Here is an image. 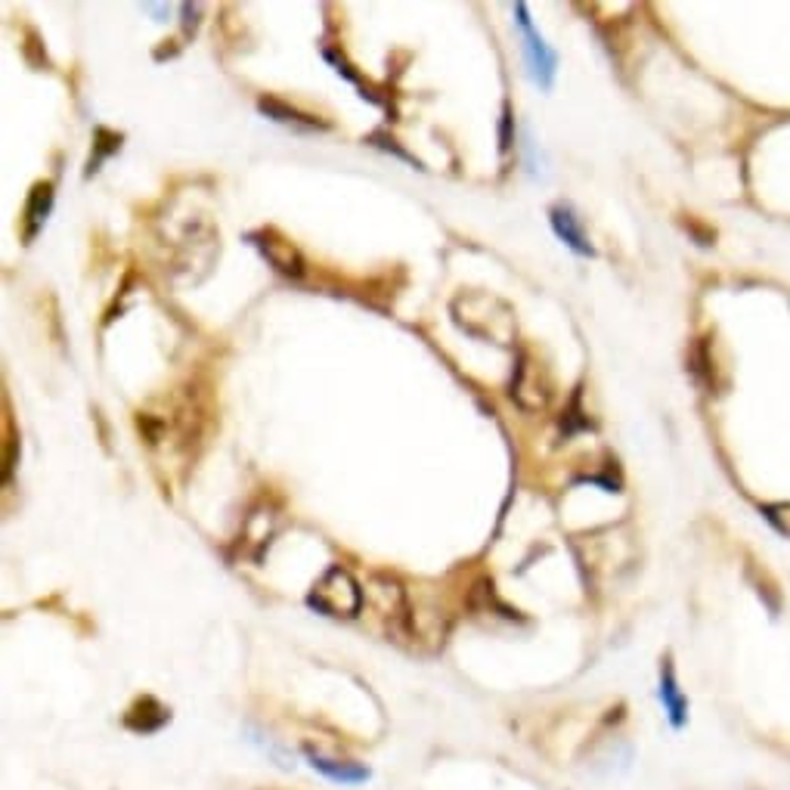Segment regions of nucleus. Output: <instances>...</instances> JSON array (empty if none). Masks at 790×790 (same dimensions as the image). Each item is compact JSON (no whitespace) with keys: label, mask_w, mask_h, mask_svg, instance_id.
<instances>
[{"label":"nucleus","mask_w":790,"mask_h":790,"mask_svg":"<svg viewBox=\"0 0 790 790\" xmlns=\"http://www.w3.org/2000/svg\"><path fill=\"white\" fill-rule=\"evenodd\" d=\"M762 515L769 518V524L775 530H781L784 537H790V502H772V506H762Z\"/></svg>","instance_id":"f8f14e48"},{"label":"nucleus","mask_w":790,"mask_h":790,"mask_svg":"<svg viewBox=\"0 0 790 790\" xmlns=\"http://www.w3.org/2000/svg\"><path fill=\"white\" fill-rule=\"evenodd\" d=\"M171 723V710L165 704H159L152 694H143L137 697L128 713H125V728H131L137 735H155L162 732L165 725Z\"/></svg>","instance_id":"423d86ee"},{"label":"nucleus","mask_w":790,"mask_h":790,"mask_svg":"<svg viewBox=\"0 0 790 790\" xmlns=\"http://www.w3.org/2000/svg\"><path fill=\"white\" fill-rule=\"evenodd\" d=\"M515 17H518V29L524 34V56L530 78L540 84V87H552V82H555V66H559L555 50H549L543 34H537L533 22L527 17V3H515Z\"/></svg>","instance_id":"7ed1b4c3"},{"label":"nucleus","mask_w":790,"mask_h":790,"mask_svg":"<svg viewBox=\"0 0 790 790\" xmlns=\"http://www.w3.org/2000/svg\"><path fill=\"white\" fill-rule=\"evenodd\" d=\"M480 301H484V313L475 311V304L468 301V295L456 297L453 313H456L459 329L475 335V338H484V342L511 345V338H515V313H511L509 304H502L499 297L490 295H480Z\"/></svg>","instance_id":"f257e3e1"},{"label":"nucleus","mask_w":790,"mask_h":790,"mask_svg":"<svg viewBox=\"0 0 790 790\" xmlns=\"http://www.w3.org/2000/svg\"><path fill=\"white\" fill-rule=\"evenodd\" d=\"M307 759H311V766L316 772H323L326 778H332V781H338V784H362V781H369V769L360 766V762L326 757V754H320V750H313V747H307Z\"/></svg>","instance_id":"1a4fd4ad"},{"label":"nucleus","mask_w":790,"mask_h":790,"mask_svg":"<svg viewBox=\"0 0 790 790\" xmlns=\"http://www.w3.org/2000/svg\"><path fill=\"white\" fill-rule=\"evenodd\" d=\"M307 605L326 617H357L362 608L360 583L350 576L347 567L335 564L326 574L316 580V586L307 595Z\"/></svg>","instance_id":"f03ea898"},{"label":"nucleus","mask_w":790,"mask_h":790,"mask_svg":"<svg viewBox=\"0 0 790 790\" xmlns=\"http://www.w3.org/2000/svg\"><path fill=\"white\" fill-rule=\"evenodd\" d=\"M251 239V246L261 251L263 258L270 261V267H277L280 273L285 277H304V270H307V263H304V255L297 251L295 242H289L285 236H280L277 230H261V232H251L248 236Z\"/></svg>","instance_id":"39448f33"},{"label":"nucleus","mask_w":790,"mask_h":790,"mask_svg":"<svg viewBox=\"0 0 790 790\" xmlns=\"http://www.w3.org/2000/svg\"><path fill=\"white\" fill-rule=\"evenodd\" d=\"M50 208H53V186L50 183H37L29 198V208H25V239H34L37 230L44 227Z\"/></svg>","instance_id":"9d476101"},{"label":"nucleus","mask_w":790,"mask_h":790,"mask_svg":"<svg viewBox=\"0 0 790 790\" xmlns=\"http://www.w3.org/2000/svg\"><path fill=\"white\" fill-rule=\"evenodd\" d=\"M261 112L263 116H270L273 121H282V125H301V128H326V125H320L316 118L311 116H301L297 109H289L285 102L280 99H261Z\"/></svg>","instance_id":"9b49d317"},{"label":"nucleus","mask_w":790,"mask_h":790,"mask_svg":"<svg viewBox=\"0 0 790 790\" xmlns=\"http://www.w3.org/2000/svg\"><path fill=\"white\" fill-rule=\"evenodd\" d=\"M549 220H552V230H555V236H559L564 246L576 251L580 258H593V242H589V236L583 230L580 217H576L567 205H555V208L549 212Z\"/></svg>","instance_id":"0eeeda50"},{"label":"nucleus","mask_w":790,"mask_h":790,"mask_svg":"<svg viewBox=\"0 0 790 790\" xmlns=\"http://www.w3.org/2000/svg\"><path fill=\"white\" fill-rule=\"evenodd\" d=\"M660 704H663V713H667V719L673 728H682V725L689 723V701H685V694L679 689V679H675V670L670 658L660 663Z\"/></svg>","instance_id":"6e6552de"},{"label":"nucleus","mask_w":790,"mask_h":790,"mask_svg":"<svg viewBox=\"0 0 790 790\" xmlns=\"http://www.w3.org/2000/svg\"><path fill=\"white\" fill-rule=\"evenodd\" d=\"M511 121H515V118H511V109L506 106V109H502V128H499V149H502V152H509L511 149Z\"/></svg>","instance_id":"ddd939ff"},{"label":"nucleus","mask_w":790,"mask_h":790,"mask_svg":"<svg viewBox=\"0 0 790 790\" xmlns=\"http://www.w3.org/2000/svg\"><path fill=\"white\" fill-rule=\"evenodd\" d=\"M552 397V385L545 379L543 366L537 360H530L527 354L518 357V366H515V379H511V400L527 412H540L545 410Z\"/></svg>","instance_id":"20e7f679"}]
</instances>
